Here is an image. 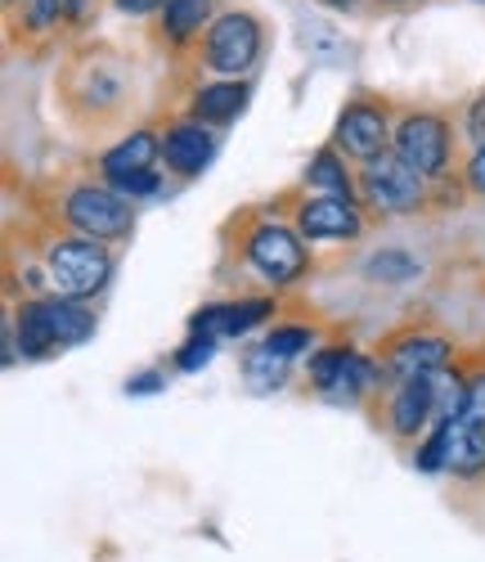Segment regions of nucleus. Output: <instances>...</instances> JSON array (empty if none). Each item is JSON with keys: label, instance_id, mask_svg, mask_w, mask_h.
<instances>
[{"label": "nucleus", "instance_id": "nucleus-1", "mask_svg": "<svg viewBox=\"0 0 485 562\" xmlns=\"http://www.w3.org/2000/svg\"><path fill=\"white\" fill-rule=\"evenodd\" d=\"M94 334V315L72 297H41L23 302L14 315V347L27 360H41L59 347H77Z\"/></svg>", "mask_w": 485, "mask_h": 562}, {"label": "nucleus", "instance_id": "nucleus-2", "mask_svg": "<svg viewBox=\"0 0 485 562\" xmlns=\"http://www.w3.org/2000/svg\"><path fill=\"white\" fill-rule=\"evenodd\" d=\"M45 274H50V289L55 297H90L109 284L113 274V257L104 244L94 239H68V244H55L50 257H45Z\"/></svg>", "mask_w": 485, "mask_h": 562}, {"label": "nucleus", "instance_id": "nucleus-3", "mask_svg": "<svg viewBox=\"0 0 485 562\" xmlns=\"http://www.w3.org/2000/svg\"><path fill=\"white\" fill-rule=\"evenodd\" d=\"M64 216H68L72 229H81L94 244H117L135 225L131 203L117 190H109V184H77V190L68 194V203H64Z\"/></svg>", "mask_w": 485, "mask_h": 562}, {"label": "nucleus", "instance_id": "nucleus-4", "mask_svg": "<svg viewBox=\"0 0 485 562\" xmlns=\"http://www.w3.org/2000/svg\"><path fill=\"white\" fill-rule=\"evenodd\" d=\"M360 194L364 203H373L382 216H405V212H418L422 199H427V180L401 162L396 154H382L373 162H364L360 171Z\"/></svg>", "mask_w": 485, "mask_h": 562}, {"label": "nucleus", "instance_id": "nucleus-5", "mask_svg": "<svg viewBox=\"0 0 485 562\" xmlns=\"http://www.w3.org/2000/svg\"><path fill=\"white\" fill-rule=\"evenodd\" d=\"M248 261L261 279H270V284H293V279H302L306 270V248H302V234L287 229L279 221H261L248 229Z\"/></svg>", "mask_w": 485, "mask_h": 562}, {"label": "nucleus", "instance_id": "nucleus-6", "mask_svg": "<svg viewBox=\"0 0 485 562\" xmlns=\"http://www.w3.org/2000/svg\"><path fill=\"white\" fill-rule=\"evenodd\" d=\"M203 64L221 77H238V72H248L261 55V27L252 14H221L212 19L207 27V41H203Z\"/></svg>", "mask_w": 485, "mask_h": 562}, {"label": "nucleus", "instance_id": "nucleus-7", "mask_svg": "<svg viewBox=\"0 0 485 562\" xmlns=\"http://www.w3.org/2000/svg\"><path fill=\"white\" fill-rule=\"evenodd\" d=\"M392 139H396V158L409 162L422 180H436L450 162V126L436 113H409Z\"/></svg>", "mask_w": 485, "mask_h": 562}, {"label": "nucleus", "instance_id": "nucleus-8", "mask_svg": "<svg viewBox=\"0 0 485 562\" xmlns=\"http://www.w3.org/2000/svg\"><path fill=\"white\" fill-rule=\"evenodd\" d=\"M445 396V369L441 373H422V379H405L392 396V432L396 437H418L436 414H441Z\"/></svg>", "mask_w": 485, "mask_h": 562}, {"label": "nucleus", "instance_id": "nucleus-9", "mask_svg": "<svg viewBox=\"0 0 485 562\" xmlns=\"http://www.w3.org/2000/svg\"><path fill=\"white\" fill-rule=\"evenodd\" d=\"M396 131L386 126V113L377 104H347L342 117H337V149H342L347 158H360V162H373L386 154V139H392Z\"/></svg>", "mask_w": 485, "mask_h": 562}, {"label": "nucleus", "instance_id": "nucleus-10", "mask_svg": "<svg viewBox=\"0 0 485 562\" xmlns=\"http://www.w3.org/2000/svg\"><path fill=\"white\" fill-rule=\"evenodd\" d=\"M364 229L360 212L351 199H311L297 207V234L302 239H324V244H337V239H356V234Z\"/></svg>", "mask_w": 485, "mask_h": 562}, {"label": "nucleus", "instance_id": "nucleus-11", "mask_svg": "<svg viewBox=\"0 0 485 562\" xmlns=\"http://www.w3.org/2000/svg\"><path fill=\"white\" fill-rule=\"evenodd\" d=\"M274 311L270 297H243L225 306H203L199 315H189V334H207V338H243L257 324H266Z\"/></svg>", "mask_w": 485, "mask_h": 562}, {"label": "nucleus", "instance_id": "nucleus-12", "mask_svg": "<svg viewBox=\"0 0 485 562\" xmlns=\"http://www.w3.org/2000/svg\"><path fill=\"white\" fill-rule=\"evenodd\" d=\"M212 154H216V145H212V131H207V122H176L171 131H167V139H162V162L176 171V176H199L207 162H212Z\"/></svg>", "mask_w": 485, "mask_h": 562}, {"label": "nucleus", "instance_id": "nucleus-13", "mask_svg": "<svg viewBox=\"0 0 485 562\" xmlns=\"http://www.w3.org/2000/svg\"><path fill=\"white\" fill-rule=\"evenodd\" d=\"M450 360V342L436 338V334H409L392 347V373L405 379H422V373H441Z\"/></svg>", "mask_w": 485, "mask_h": 562}, {"label": "nucleus", "instance_id": "nucleus-14", "mask_svg": "<svg viewBox=\"0 0 485 562\" xmlns=\"http://www.w3.org/2000/svg\"><path fill=\"white\" fill-rule=\"evenodd\" d=\"M445 432V468L454 477H476L485 468V428L467 424V418H441Z\"/></svg>", "mask_w": 485, "mask_h": 562}, {"label": "nucleus", "instance_id": "nucleus-15", "mask_svg": "<svg viewBox=\"0 0 485 562\" xmlns=\"http://www.w3.org/2000/svg\"><path fill=\"white\" fill-rule=\"evenodd\" d=\"M158 158H162V139L149 135V131H135L104 154V180H117V176H131V171H149Z\"/></svg>", "mask_w": 485, "mask_h": 562}, {"label": "nucleus", "instance_id": "nucleus-16", "mask_svg": "<svg viewBox=\"0 0 485 562\" xmlns=\"http://www.w3.org/2000/svg\"><path fill=\"white\" fill-rule=\"evenodd\" d=\"M248 104V86L243 81H216V86H203L199 95H193V117L207 122V126H225L243 113Z\"/></svg>", "mask_w": 485, "mask_h": 562}, {"label": "nucleus", "instance_id": "nucleus-17", "mask_svg": "<svg viewBox=\"0 0 485 562\" xmlns=\"http://www.w3.org/2000/svg\"><path fill=\"white\" fill-rule=\"evenodd\" d=\"M203 23H212V0H167L162 5V36L176 45L203 32Z\"/></svg>", "mask_w": 485, "mask_h": 562}, {"label": "nucleus", "instance_id": "nucleus-18", "mask_svg": "<svg viewBox=\"0 0 485 562\" xmlns=\"http://www.w3.org/2000/svg\"><path fill=\"white\" fill-rule=\"evenodd\" d=\"M306 180H311V184H319V190H328L332 199H351V176H347V167H342V162H337V154H332V149H319V154L311 158Z\"/></svg>", "mask_w": 485, "mask_h": 562}, {"label": "nucleus", "instance_id": "nucleus-19", "mask_svg": "<svg viewBox=\"0 0 485 562\" xmlns=\"http://www.w3.org/2000/svg\"><path fill=\"white\" fill-rule=\"evenodd\" d=\"M243 369H248V383H257L261 392L283 387V379H287V360L274 356V351H266V347H252L248 360H243Z\"/></svg>", "mask_w": 485, "mask_h": 562}, {"label": "nucleus", "instance_id": "nucleus-20", "mask_svg": "<svg viewBox=\"0 0 485 562\" xmlns=\"http://www.w3.org/2000/svg\"><path fill=\"white\" fill-rule=\"evenodd\" d=\"M347 356H351V347L315 351V356H311V383H315L319 392H332V387H337V373H342V364H347Z\"/></svg>", "mask_w": 485, "mask_h": 562}, {"label": "nucleus", "instance_id": "nucleus-21", "mask_svg": "<svg viewBox=\"0 0 485 562\" xmlns=\"http://www.w3.org/2000/svg\"><path fill=\"white\" fill-rule=\"evenodd\" d=\"M369 279H386V284H401V279H414L418 274V261L405 257V252H377L369 257Z\"/></svg>", "mask_w": 485, "mask_h": 562}, {"label": "nucleus", "instance_id": "nucleus-22", "mask_svg": "<svg viewBox=\"0 0 485 562\" xmlns=\"http://www.w3.org/2000/svg\"><path fill=\"white\" fill-rule=\"evenodd\" d=\"M311 342H315V334L306 329V324H283V329H274L261 347H266V351H274V356H283V360H293V356H297V351H306Z\"/></svg>", "mask_w": 485, "mask_h": 562}, {"label": "nucleus", "instance_id": "nucleus-23", "mask_svg": "<svg viewBox=\"0 0 485 562\" xmlns=\"http://www.w3.org/2000/svg\"><path fill=\"white\" fill-rule=\"evenodd\" d=\"M109 190H117L122 199H149V194H158L162 190V176H158V167H149V171H131V176H117V180H109Z\"/></svg>", "mask_w": 485, "mask_h": 562}, {"label": "nucleus", "instance_id": "nucleus-24", "mask_svg": "<svg viewBox=\"0 0 485 562\" xmlns=\"http://www.w3.org/2000/svg\"><path fill=\"white\" fill-rule=\"evenodd\" d=\"M216 342H221V338H207V334H189V342L176 351V364H180L184 373H199L203 364H212V356H216Z\"/></svg>", "mask_w": 485, "mask_h": 562}, {"label": "nucleus", "instance_id": "nucleus-25", "mask_svg": "<svg viewBox=\"0 0 485 562\" xmlns=\"http://www.w3.org/2000/svg\"><path fill=\"white\" fill-rule=\"evenodd\" d=\"M459 418L485 428V373H472V379L463 383V409H459Z\"/></svg>", "mask_w": 485, "mask_h": 562}, {"label": "nucleus", "instance_id": "nucleus-26", "mask_svg": "<svg viewBox=\"0 0 485 562\" xmlns=\"http://www.w3.org/2000/svg\"><path fill=\"white\" fill-rule=\"evenodd\" d=\"M414 463L422 468V473H436V468H445V432L436 428L422 446H418V454H414Z\"/></svg>", "mask_w": 485, "mask_h": 562}, {"label": "nucleus", "instance_id": "nucleus-27", "mask_svg": "<svg viewBox=\"0 0 485 562\" xmlns=\"http://www.w3.org/2000/svg\"><path fill=\"white\" fill-rule=\"evenodd\" d=\"M64 14V0H32V27H50Z\"/></svg>", "mask_w": 485, "mask_h": 562}, {"label": "nucleus", "instance_id": "nucleus-28", "mask_svg": "<svg viewBox=\"0 0 485 562\" xmlns=\"http://www.w3.org/2000/svg\"><path fill=\"white\" fill-rule=\"evenodd\" d=\"M467 184L485 199V145H481V149L472 154V162H467Z\"/></svg>", "mask_w": 485, "mask_h": 562}, {"label": "nucleus", "instance_id": "nucleus-29", "mask_svg": "<svg viewBox=\"0 0 485 562\" xmlns=\"http://www.w3.org/2000/svg\"><path fill=\"white\" fill-rule=\"evenodd\" d=\"M467 135L476 139V145H485V95L467 109Z\"/></svg>", "mask_w": 485, "mask_h": 562}, {"label": "nucleus", "instance_id": "nucleus-30", "mask_svg": "<svg viewBox=\"0 0 485 562\" xmlns=\"http://www.w3.org/2000/svg\"><path fill=\"white\" fill-rule=\"evenodd\" d=\"M126 392H131V396H139V392H162V373H139L135 383H126Z\"/></svg>", "mask_w": 485, "mask_h": 562}, {"label": "nucleus", "instance_id": "nucleus-31", "mask_svg": "<svg viewBox=\"0 0 485 562\" xmlns=\"http://www.w3.org/2000/svg\"><path fill=\"white\" fill-rule=\"evenodd\" d=\"M158 5H167V0H117L122 14H154Z\"/></svg>", "mask_w": 485, "mask_h": 562}, {"label": "nucleus", "instance_id": "nucleus-32", "mask_svg": "<svg viewBox=\"0 0 485 562\" xmlns=\"http://www.w3.org/2000/svg\"><path fill=\"white\" fill-rule=\"evenodd\" d=\"M328 5H337V10H342V5H351V0H328Z\"/></svg>", "mask_w": 485, "mask_h": 562}, {"label": "nucleus", "instance_id": "nucleus-33", "mask_svg": "<svg viewBox=\"0 0 485 562\" xmlns=\"http://www.w3.org/2000/svg\"><path fill=\"white\" fill-rule=\"evenodd\" d=\"M392 5H405V0H392Z\"/></svg>", "mask_w": 485, "mask_h": 562}]
</instances>
